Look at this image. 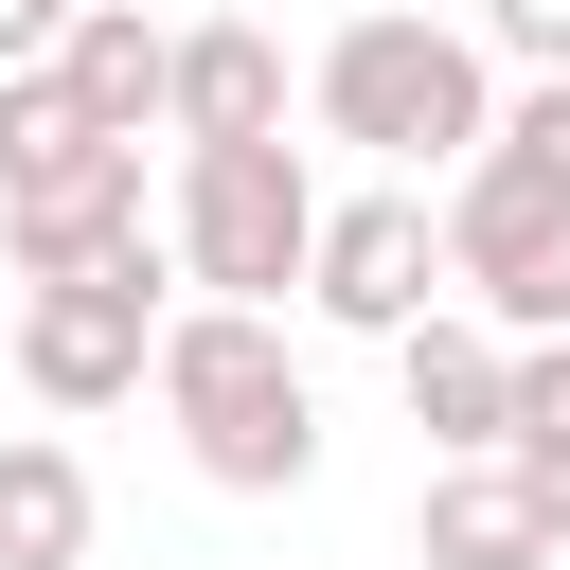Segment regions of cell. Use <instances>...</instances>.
<instances>
[{"mask_svg":"<svg viewBox=\"0 0 570 570\" xmlns=\"http://www.w3.org/2000/svg\"><path fill=\"white\" fill-rule=\"evenodd\" d=\"M303 107H321V142H374L392 178H463V160L499 142V53H481L463 18L374 0V18H338V36H321Z\"/></svg>","mask_w":570,"mask_h":570,"instance_id":"6da1fadb","label":"cell"},{"mask_svg":"<svg viewBox=\"0 0 570 570\" xmlns=\"http://www.w3.org/2000/svg\"><path fill=\"white\" fill-rule=\"evenodd\" d=\"M142 392L178 410V463H196L214 499H303V481H321V392H303L285 321L178 303V321H160V374H142Z\"/></svg>","mask_w":570,"mask_h":570,"instance_id":"7a4b0ae2","label":"cell"},{"mask_svg":"<svg viewBox=\"0 0 570 570\" xmlns=\"http://www.w3.org/2000/svg\"><path fill=\"white\" fill-rule=\"evenodd\" d=\"M160 249H178V285H196V303L285 321V303H303V267H321V178H303V142H214V160H178Z\"/></svg>","mask_w":570,"mask_h":570,"instance_id":"3957f363","label":"cell"},{"mask_svg":"<svg viewBox=\"0 0 570 570\" xmlns=\"http://www.w3.org/2000/svg\"><path fill=\"white\" fill-rule=\"evenodd\" d=\"M445 303L499 321V338H570V196L499 142L445 178Z\"/></svg>","mask_w":570,"mask_h":570,"instance_id":"277c9868","label":"cell"},{"mask_svg":"<svg viewBox=\"0 0 570 570\" xmlns=\"http://www.w3.org/2000/svg\"><path fill=\"white\" fill-rule=\"evenodd\" d=\"M303 303H321L338 338H410V321H445V196H428V178L321 196V267H303Z\"/></svg>","mask_w":570,"mask_h":570,"instance_id":"5b68a950","label":"cell"},{"mask_svg":"<svg viewBox=\"0 0 570 570\" xmlns=\"http://www.w3.org/2000/svg\"><path fill=\"white\" fill-rule=\"evenodd\" d=\"M178 267H107V285H18V392L36 410H125L142 374H160V303Z\"/></svg>","mask_w":570,"mask_h":570,"instance_id":"8992f818","label":"cell"},{"mask_svg":"<svg viewBox=\"0 0 570 570\" xmlns=\"http://www.w3.org/2000/svg\"><path fill=\"white\" fill-rule=\"evenodd\" d=\"M0 267L18 285H107V267H178L142 214V142H89L53 196H0Z\"/></svg>","mask_w":570,"mask_h":570,"instance_id":"52a82bcc","label":"cell"},{"mask_svg":"<svg viewBox=\"0 0 570 570\" xmlns=\"http://www.w3.org/2000/svg\"><path fill=\"white\" fill-rule=\"evenodd\" d=\"M392 392H410L428 463H499V428H517V338L445 303V321H410V338H392Z\"/></svg>","mask_w":570,"mask_h":570,"instance_id":"ba28073f","label":"cell"},{"mask_svg":"<svg viewBox=\"0 0 570 570\" xmlns=\"http://www.w3.org/2000/svg\"><path fill=\"white\" fill-rule=\"evenodd\" d=\"M160 142H178V160H214V142H285V36H267V18H196V36H178V107H160Z\"/></svg>","mask_w":570,"mask_h":570,"instance_id":"9c48e42d","label":"cell"},{"mask_svg":"<svg viewBox=\"0 0 570 570\" xmlns=\"http://www.w3.org/2000/svg\"><path fill=\"white\" fill-rule=\"evenodd\" d=\"M53 89L89 107V142H142V125L178 107V36H160L142 0H89V18H71V53H53Z\"/></svg>","mask_w":570,"mask_h":570,"instance_id":"30bf717a","label":"cell"},{"mask_svg":"<svg viewBox=\"0 0 570 570\" xmlns=\"http://www.w3.org/2000/svg\"><path fill=\"white\" fill-rule=\"evenodd\" d=\"M410 552H428V570H552V517H534V481H517V463H428Z\"/></svg>","mask_w":570,"mask_h":570,"instance_id":"8fae6325","label":"cell"},{"mask_svg":"<svg viewBox=\"0 0 570 570\" xmlns=\"http://www.w3.org/2000/svg\"><path fill=\"white\" fill-rule=\"evenodd\" d=\"M0 570H89V463L53 428H0Z\"/></svg>","mask_w":570,"mask_h":570,"instance_id":"7c38bea8","label":"cell"},{"mask_svg":"<svg viewBox=\"0 0 570 570\" xmlns=\"http://www.w3.org/2000/svg\"><path fill=\"white\" fill-rule=\"evenodd\" d=\"M499 463L534 481V517H552V552H570V338H517V428H499Z\"/></svg>","mask_w":570,"mask_h":570,"instance_id":"4fadbf2b","label":"cell"},{"mask_svg":"<svg viewBox=\"0 0 570 570\" xmlns=\"http://www.w3.org/2000/svg\"><path fill=\"white\" fill-rule=\"evenodd\" d=\"M71 160H89V107L53 71H0V196H53Z\"/></svg>","mask_w":570,"mask_h":570,"instance_id":"5bb4252c","label":"cell"},{"mask_svg":"<svg viewBox=\"0 0 570 570\" xmlns=\"http://www.w3.org/2000/svg\"><path fill=\"white\" fill-rule=\"evenodd\" d=\"M499 160H534V178L570 196V71H552V89H499Z\"/></svg>","mask_w":570,"mask_h":570,"instance_id":"9a60e30c","label":"cell"},{"mask_svg":"<svg viewBox=\"0 0 570 570\" xmlns=\"http://www.w3.org/2000/svg\"><path fill=\"white\" fill-rule=\"evenodd\" d=\"M463 36H481V53H517V71H534V89H552V71H570V0H481V18H463Z\"/></svg>","mask_w":570,"mask_h":570,"instance_id":"2e32d148","label":"cell"},{"mask_svg":"<svg viewBox=\"0 0 570 570\" xmlns=\"http://www.w3.org/2000/svg\"><path fill=\"white\" fill-rule=\"evenodd\" d=\"M71 18H89V0H0V71H53V53H71Z\"/></svg>","mask_w":570,"mask_h":570,"instance_id":"e0dca14e","label":"cell"}]
</instances>
